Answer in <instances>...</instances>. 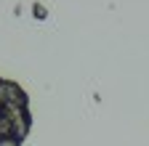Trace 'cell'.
<instances>
[{"label": "cell", "mask_w": 149, "mask_h": 146, "mask_svg": "<svg viewBox=\"0 0 149 146\" xmlns=\"http://www.w3.org/2000/svg\"><path fill=\"white\" fill-rule=\"evenodd\" d=\"M29 130H32V112L27 90L13 80L0 77V138H13L24 143Z\"/></svg>", "instance_id": "1"}, {"label": "cell", "mask_w": 149, "mask_h": 146, "mask_svg": "<svg viewBox=\"0 0 149 146\" xmlns=\"http://www.w3.org/2000/svg\"><path fill=\"white\" fill-rule=\"evenodd\" d=\"M0 146H22V141H13V138H0Z\"/></svg>", "instance_id": "2"}]
</instances>
